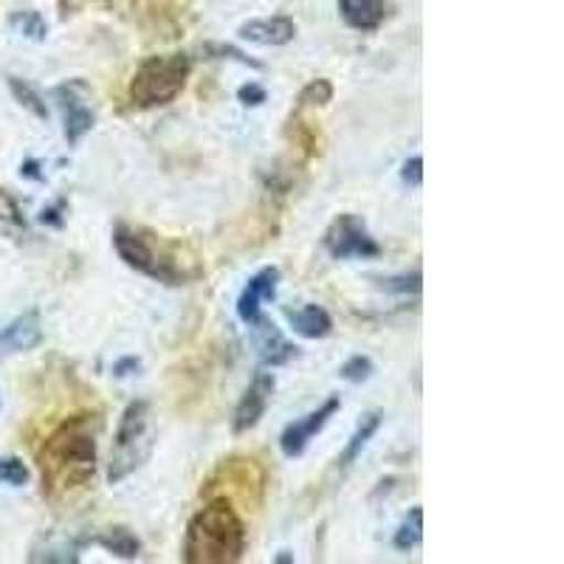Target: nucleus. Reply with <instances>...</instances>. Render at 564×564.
<instances>
[{"label": "nucleus", "instance_id": "obj_1", "mask_svg": "<svg viewBox=\"0 0 564 564\" xmlns=\"http://www.w3.org/2000/svg\"><path fill=\"white\" fill-rule=\"evenodd\" d=\"M97 430L94 415H74L48 435L40 449L43 494L65 497L83 491L97 475Z\"/></svg>", "mask_w": 564, "mask_h": 564}, {"label": "nucleus", "instance_id": "obj_2", "mask_svg": "<svg viewBox=\"0 0 564 564\" xmlns=\"http://www.w3.org/2000/svg\"><path fill=\"white\" fill-rule=\"evenodd\" d=\"M113 249L122 263L139 274L150 276L164 285H189L200 276V265L193 254L175 240H167L159 231L135 224L113 226Z\"/></svg>", "mask_w": 564, "mask_h": 564}, {"label": "nucleus", "instance_id": "obj_3", "mask_svg": "<svg viewBox=\"0 0 564 564\" xmlns=\"http://www.w3.org/2000/svg\"><path fill=\"white\" fill-rule=\"evenodd\" d=\"M246 553V525L224 497H209L184 536L186 564H235Z\"/></svg>", "mask_w": 564, "mask_h": 564}, {"label": "nucleus", "instance_id": "obj_4", "mask_svg": "<svg viewBox=\"0 0 564 564\" xmlns=\"http://www.w3.org/2000/svg\"><path fill=\"white\" fill-rule=\"evenodd\" d=\"M189 74H193V59L184 52L148 57L130 79V105L139 110H153L175 102L181 97V90L186 88Z\"/></svg>", "mask_w": 564, "mask_h": 564}, {"label": "nucleus", "instance_id": "obj_5", "mask_svg": "<svg viewBox=\"0 0 564 564\" xmlns=\"http://www.w3.org/2000/svg\"><path fill=\"white\" fill-rule=\"evenodd\" d=\"M155 430H153V410L148 401H130L128 410L122 412L119 430L113 437V449H110L108 463V482L119 486L128 480L133 471H139L148 457L153 455Z\"/></svg>", "mask_w": 564, "mask_h": 564}, {"label": "nucleus", "instance_id": "obj_6", "mask_svg": "<svg viewBox=\"0 0 564 564\" xmlns=\"http://www.w3.org/2000/svg\"><path fill=\"white\" fill-rule=\"evenodd\" d=\"M322 246L334 260H350V257H379L381 246L376 243L370 231H367V224L352 215V212H345L334 224L325 229V238H322Z\"/></svg>", "mask_w": 564, "mask_h": 564}, {"label": "nucleus", "instance_id": "obj_7", "mask_svg": "<svg viewBox=\"0 0 564 564\" xmlns=\"http://www.w3.org/2000/svg\"><path fill=\"white\" fill-rule=\"evenodd\" d=\"M54 102L63 110V122H65V141L70 148L83 141L85 133H90L97 116L88 105V88L85 83H65L59 88H54Z\"/></svg>", "mask_w": 564, "mask_h": 564}, {"label": "nucleus", "instance_id": "obj_8", "mask_svg": "<svg viewBox=\"0 0 564 564\" xmlns=\"http://www.w3.org/2000/svg\"><path fill=\"white\" fill-rule=\"evenodd\" d=\"M339 410H341V401H339V395H334V398H327L319 410L308 412V415L300 417V421L289 423V426H285V430H282V435H280L282 455H285V457H302V455H305L308 443L314 441V437L319 435L322 430H325V423L330 421V417H334Z\"/></svg>", "mask_w": 564, "mask_h": 564}, {"label": "nucleus", "instance_id": "obj_9", "mask_svg": "<svg viewBox=\"0 0 564 564\" xmlns=\"http://www.w3.org/2000/svg\"><path fill=\"white\" fill-rule=\"evenodd\" d=\"M274 376L265 370H257V376L251 379V384L246 387L243 398H240L238 410H235V417H231V432L235 435H246L249 430H254L260 417L269 410L271 398H274Z\"/></svg>", "mask_w": 564, "mask_h": 564}, {"label": "nucleus", "instance_id": "obj_10", "mask_svg": "<svg viewBox=\"0 0 564 564\" xmlns=\"http://www.w3.org/2000/svg\"><path fill=\"white\" fill-rule=\"evenodd\" d=\"M249 327H251V339H254V350L260 365L282 367V365H289V361L296 356V347L280 334V327H276L269 316L257 314V319H251Z\"/></svg>", "mask_w": 564, "mask_h": 564}, {"label": "nucleus", "instance_id": "obj_11", "mask_svg": "<svg viewBox=\"0 0 564 564\" xmlns=\"http://www.w3.org/2000/svg\"><path fill=\"white\" fill-rule=\"evenodd\" d=\"M276 285H280V269H276V265H265V269H260L251 276L249 285H246L243 294H240L238 300V316L246 325H249L251 319H257V314L263 308V302L274 300Z\"/></svg>", "mask_w": 564, "mask_h": 564}, {"label": "nucleus", "instance_id": "obj_12", "mask_svg": "<svg viewBox=\"0 0 564 564\" xmlns=\"http://www.w3.org/2000/svg\"><path fill=\"white\" fill-rule=\"evenodd\" d=\"M238 34L240 40L254 45H289L296 37V23L291 18L276 14V18L249 20L238 29Z\"/></svg>", "mask_w": 564, "mask_h": 564}, {"label": "nucleus", "instance_id": "obj_13", "mask_svg": "<svg viewBox=\"0 0 564 564\" xmlns=\"http://www.w3.org/2000/svg\"><path fill=\"white\" fill-rule=\"evenodd\" d=\"M43 341V325L37 311L18 316L7 327H0V350L3 352H26Z\"/></svg>", "mask_w": 564, "mask_h": 564}, {"label": "nucleus", "instance_id": "obj_14", "mask_svg": "<svg viewBox=\"0 0 564 564\" xmlns=\"http://www.w3.org/2000/svg\"><path fill=\"white\" fill-rule=\"evenodd\" d=\"M339 14L356 32H376L387 18L384 0H339Z\"/></svg>", "mask_w": 564, "mask_h": 564}, {"label": "nucleus", "instance_id": "obj_15", "mask_svg": "<svg viewBox=\"0 0 564 564\" xmlns=\"http://www.w3.org/2000/svg\"><path fill=\"white\" fill-rule=\"evenodd\" d=\"M285 316L302 339H325L334 330V319L322 305H302V308L285 311Z\"/></svg>", "mask_w": 564, "mask_h": 564}, {"label": "nucleus", "instance_id": "obj_16", "mask_svg": "<svg viewBox=\"0 0 564 564\" xmlns=\"http://www.w3.org/2000/svg\"><path fill=\"white\" fill-rule=\"evenodd\" d=\"M381 423H384V412L381 410H370L361 415L359 426H356V432H352V437L347 441L345 452H341V457H339L341 468H350L352 463L359 460L361 452H365V446L370 443V437L381 430Z\"/></svg>", "mask_w": 564, "mask_h": 564}, {"label": "nucleus", "instance_id": "obj_17", "mask_svg": "<svg viewBox=\"0 0 564 564\" xmlns=\"http://www.w3.org/2000/svg\"><path fill=\"white\" fill-rule=\"evenodd\" d=\"M85 542L105 547V551L113 553V556H119V558H139L141 556L139 536H135L133 531H128V528H122V525L94 533V536H88Z\"/></svg>", "mask_w": 564, "mask_h": 564}, {"label": "nucleus", "instance_id": "obj_18", "mask_svg": "<svg viewBox=\"0 0 564 564\" xmlns=\"http://www.w3.org/2000/svg\"><path fill=\"white\" fill-rule=\"evenodd\" d=\"M421 542H423V511L421 506H415L410 513H406V520L401 522L395 536H392V545H395V551L410 553L415 551Z\"/></svg>", "mask_w": 564, "mask_h": 564}, {"label": "nucleus", "instance_id": "obj_19", "mask_svg": "<svg viewBox=\"0 0 564 564\" xmlns=\"http://www.w3.org/2000/svg\"><path fill=\"white\" fill-rule=\"evenodd\" d=\"M9 23H12L14 32L23 34V37L29 40H37V43H43L45 34H48V23H45L43 14L34 12V9H20V12H14L12 18H9Z\"/></svg>", "mask_w": 564, "mask_h": 564}, {"label": "nucleus", "instance_id": "obj_20", "mask_svg": "<svg viewBox=\"0 0 564 564\" xmlns=\"http://www.w3.org/2000/svg\"><path fill=\"white\" fill-rule=\"evenodd\" d=\"M9 90H12L14 94V99H18L20 105H23V108L29 110V113H34L37 116V119H48V108H45V102H43V97H40L37 90L32 88V85L26 83V79H18V77H9Z\"/></svg>", "mask_w": 564, "mask_h": 564}, {"label": "nucleus", "instance_id": "obj_21", "mask_svg": "<svg viewBox=\"0 0 564 564\" xmlns=\"http://www.w3.org/2000/svg\"><path fill=\"white\" fill-rule=\"evenodd\" d=\"M330 99H334V85L327 83V79H314V83L302 88L300 99H296V113L308 108H325Z\"/></svg>", "mask_w": 564, "mask_h": 564}, {"label": "nucleus", "instance_id": "obj_22", "mask_svg": "<svg viewBox=\"0 0 564 564\" xmlns=\"http://www.w3.org/2000/svg\"><path fill=\"white\" fill-rule=\"evenodd\" d=\"M376 285H379L381 291H387V294H421V285H423V276L421 271H410V274H398V276H381V280H376Z\"/></svg>", "mask_w": 564, "mask_h": 564}, {"label": "nucleus", "instance_id": "obj_23", "mask_svg": "<svg viewBox=\"0 0 564 564\" xmlns=\"http://www.w3.org/2000/svg\"><path fill=\"white\" fill-rule=\"evenodd\" d=\"M29 468L26 463L20 460V457H0V482H7V486H26L29 482Z\"/></svg>", "mask_w": 564, "mask_h": 564}, {"label": "nucleus", "instance_id": "obj_24", "mask_svg": "<svg viewBox=\"0 0 564 564\" xmlns=\"http://www.w3.org/2000/svg\"><path fill=\"white\" fill-rule=\"evenodd\" d=\"M0 226H9V229H26L23 209H20V204L7 193V189H0Z\"/></svg>", "mask_w": 564, "mask_h": 564}, {"label": "nucleus", "instance_id": "obj_25", "mask_svg": "<svg viewBox=\"0 0 564 564\" xmlns=\"http://www.w3.org/2000/svg\"><path fill=\"white\" fill-rule=\"evenodd\" d=\"M200 54H204V59H238V63L243 65H251V68H263V65L257 63V59L246 57L240 48H235V45H224V43H209L200 48Z\"/></svg>", "mask_w": 564, "mask_h": 564}, {"label": "nucleus", "instance_id": "obj_26", "mask_svg": "<svg viewBox=\"0 0 564 564\" xmlns=\"http://www.w3.org/2000/svg\"><path fill=\"white\" fill-rule=\"evenodd\" d=\"M339 376L345 381H352V384H361V381H367L372 376V361L367 356H352V359H347L341 365Z\"/></svg>", "mask_w": 564, "mask_h": 564}, {"label": "nucleus", "instance_id": "obj_27", "mask_svg": "<svg viewBox=\"0 0 564 564\" xmlns=\"http://www.w3.org/2000/svg\"><path fill=\"white\" fill-rule=\"evenodd\" d=\"M401 178H404L406 186L423 184V159L421 155H412V159L404 161V167H401Z\"/></svg>", "mask_w": 564, "mask_h": 564}, {"label": "nucleus", "instance_id": "obj_28", "mask_svg": "<svg viewBox=\"0 0 564 564\" xmlns=\"http://www.w3.org/2000/svg\"><path fill=\"white\" fill-rule=\"evenodd\" d=\"M265 97H269V94H265V88L257 83L243 85V88L238 90V99L246 105V108H257V105H263Z\"/></svg>", "mask_w": 564, "mask_h": 564}, {"label": "nucleus", "instance_id": "obj_29", "mask_svg": "<svg viewBox=\"0 0 564 564\" xmlns=\"http://www.w3.org/2000/svg\"><path fill=\"white\" fill-rule=\"evenodd\" d=\"M141 370V361L135 356H128V359L116 361L113 365V376L116 379H128V376H135Z\"/></svg>", "mask_w": 564, "mask_h": 564}, {"label": "nucleus", "instance_id": "obj_30", "mask_svg": "<svg viewBox=\"0 0 564 564\" xmlns=\"http://www.w3.org/2000/svg\"><path fill=\"white\" fill-rule=\"evenodd\" d=\"M276 562H280V564H289V562H294V556H291L289 551H282L280 556H276Z\"/></svg>", "mask_w": 564, "mask_h": 564}]
</instances>
